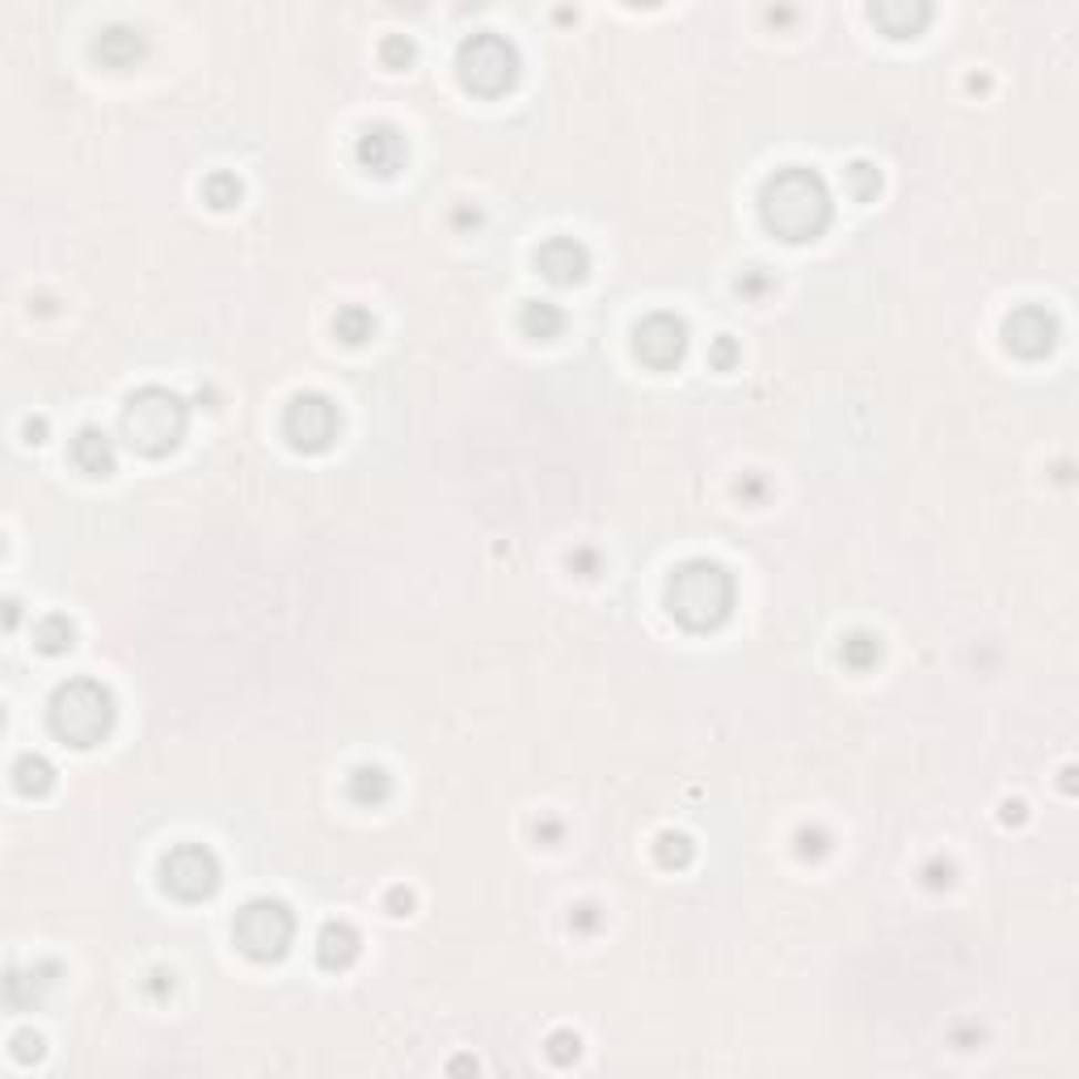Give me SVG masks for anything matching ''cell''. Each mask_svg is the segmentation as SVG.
I'll return each instance as SVG.
<instances>
[{"label": "cell", "mask_w": 1079, "mask_h": 1079, "mask_svg": "<svg viewBox=\"0 0 1079 1079\" xmlns=\"http://www.w3.org/2000/svg\"><path fill=\"white\" fill-rule=\"evenodd\" d=\"M760 220L772 236L788 245L818 241L835 220V199L818 170L810 165H781L760 186Z\"/></svg>", "instance_id": "obj_1"}, {"label": "cell", "mask_w": 1079, "mask_h": 1079, "mask_svg": "<svg viewBox=\"0 0 1079 1079\" xmlns=\"http://www.w3.org/2000/svg\"><path fill=\"white\" fill-rule=\"evenodd\" d=\"M666 608L683 629L713 633L734 612V573L709 557L679 561L666 578Z\"/></svg>", "instance_id": "obj_2"}, {"label": "cell", "mask_w": 1079, "mask_h": 1079, "mask_svg": "<svg viewBox=\"0 0 1079 1079\" xmlns=\"http://www.w3.org/2000/svg\"><path fill=\"white\" fill-rule=\"evenodd\" d=\"M186 426H191V405L182 401L173 388H161V384H149V388H135L123 405V418H119V430L140 456H170L177 451V444L186 439Z\"/></svg>", "instance_id": "obj_3"}, {"label": "cell", "mask_w": 1079, "mask_h": 1079, "mask_svg": "<svg viewBox=\"0 0 1079 1079\" xmlns=\"http://www.w3.org/2000/svg\"><path fill=\"white\" fill-rule=\"evenodd\" d=\"M119 717V704L102 679L77 675L55 688V696L47 704V721H51V734L68 746H98L114 730Z\"/></svg>", "instance_id": "obj_4"}, {"label": "cell", "mask_w": 1079, "mask_h": 1079, "mask_svg": "<svg viewBox=\"0 0 1079 1079\" xmlns=\"http://www.w3.org/2000/svg\"><path fill=\"white\" fill-rule=\"evenodd\" d=\"M519 68H523L519 47L510 43L507 34H498V30H477L456 51L460 85L472 89L477 98H502L519 81Z\"/></svg>", "instance_id": "obj_5"}, {"label": "cell", "mask_w": 1079, "mask_h": 1079, "mask_svg": "<svg viewBox=\"0 0 1079 1079\" xmlns=\"http://www.w3.org/2000/svg\"><path fill=\"white\" fill-rule=\"evenodd\" d=\"M236 949L254 961H278L287 957L296 940V915L283 898H250L233 919Z\"/></svg>", "instance_id": "obj_6"}, {"label": "cell", "mask_w": 1079, "mask_h": 1079, "mask_svg": "<svg viewBox=\"0 0 1079 1079\" xmlns=\"http://www.w3.org/2000/svg\"><path fill=\"white\" fill-rule=\"evenodd\" d=\"M220 856L207 844H173L161 856V886L182 903H203L220 889Z\"/></svg>", "instance_id": "obj_7"}, {"label": "cell", "mask_w": 1079, "mask_h": 1079, "mask_svg": "<svg viewBox=\"0 0 1079 1079\" xmlns=\"http://www.w3.org/2000/svg\"><path fill=\"white\" fill-rule=\"evenodd\" d=\"M342 414L338 405L329 401L325 393H296L287 409H283V439L304 451V456H317V451H329L334 439H338Z\"/></svg>", "instance_id": "obj_8"}, {"label": "cell", "mask_w": 1079, "mask_h": 1079, "mask_svg": "<svg viewBox=\"0 0 1079 1079\" xmlns=\"http://www.w3.org/2000/svg\"><path fill=\"white\" fill-rule=\"evenodd\" d=\"M633 350L645 367L671 371L688 355V320L675 317V313H650L633 329Z\"/></svg>", "instance_id": "obj_9"}, {"label": "cell", "mask_w": 1079, "mask_h": 1079, "mask_svg": "<svg viewBox=\"0 0 1079 1079\" xmlns=\"http://www.w3.org/2000/svg\"><path fill=\"white\" fill-rule=\"evenodd\" d=\"M1058 334H1062V325L1041 304H1020L1004 320V346L1012 350L1016 359H1046L1058 346Z\"/></svg>", "instance_id": "obj_10"}, {"label": "cell", "mask_w": 1079, "mask_h": 1079, "mask_svg": "<svg viewBox=\"0 0 1079 1079\" xmlns=\"http://www.w3.org/2000/svg\"><path fill=\"white\" fill-rule=\"evenodd\" d=\"M355 161H359L367 173H376V177H393V173L405 170L409 144H405V135L393 128V123H371V128H363V135L355 140Z\"/></svg>", "instance_id": "obj_11"}, {"label": "cell", "mask_w": 1079, "mask_h": 1079, "mask_svg": "<svg viewBox=\"0 0 1079 1079\" xmlns=\"http://www.w3.org/2000/svg\"><path fill=\"white\" fill-rule=\"evenodd\" d=\"M536 271L557 283V287H573L591 275V250L573 236H549L540 250H536Z\"/></svg>", "instance_id": "obj_12"}, {"label": "cell", "mask_w": 1079, "mask_h": 1079, "mask_svg": "<svg viewBox=\"0 0 1079 1079\" xmlns=\"http://www.w3.org/2000/svg\"><path fill=\"white\" fill-rule=\"evenodd\" d=\"M72 465L81 468L85 477H110L114 465H119V451H114V439H110L102 426H81L72 435V447H68Z\"/></svg>", "instance_id": "obj_13"}, {"label": "cell", "mask_w": 1079, "mask_h": 1079, "mask_svg": "<svg viewBox=\"0 0 1079 1079\" xmlns=\"http://www.w3.org/2000/svg\"><path fill=\"white\" fill-rule=\"evenodd\" d=\"M868 18L882 26L889 39H915L932 22V4H924V0H877V4H868Z\"/></svg>", "instance_id": "obj_14"}, {"label": "cell", "mask_w": 1079, "mask_h": 1079, "mask_svg": "<svg viewBox=\"0 0 1079 1079\" xmlns=\"http://www.w3.org/2000/svg\"><path fill=\"white\" fill-rule=\"evenodd\" d=\"M363 953V936L355 924H346V919H329V924H320L317 932V961L325 966V970H346V966H355Z\"/></svg>", "instance_id": "obj_15"}, {"label": "cell", "mask_w": 1079, "mask_h": 1079, "mask_svg": "<svg viewBox=\"0 0 1079 1079\" xmlns=\"http://www.w3.org/2000/svg\"><path fill=\"white\" fill-rule=\"evenodd\" d=\"M55 974H60L55 961H34V966L9 970V978H4V999H9L13 1008H34V1004H43V995L55 987Z\"/></svg>", "instance_id": "obj_16"}, {"label": "cell", "mask_w": 1079, "mask_h": 1079, "mask_svg": "<svg viewBox=\"0 0 1079 1079\" xmlns=\"http://www.w3.org/2000/svg\"><path fill=\"white\" fill-rule=\"evenodd\" d=\"M144 51H149L144 34H140L135 26H123V22L106 26V30L93 39V55H98L106 68H131Z\"/></svg>", "instance_id": "obj_17"}, {"label": "cell", "mask_w": 1079, "mask_h": 1079, "mask_svg": "<svg viewBox=\"0 0 1079 1079\" xmlns=\"http://www.w3.org/2000/svg\"><path fill=\"white\" fill-rule=\"evenodd\" d=\"M519 329L528 334L531 342H552L561 329H566V313L549 304V299H528L519 308Z\"/></svg>", "instance_id": "obj_18"}, {"label": "cell", "mask_w": 1079, "mask_h": 1079, "mask_svg": "<svg viewBox=\"0 0 1079 1079\" xmlns=\"http://www.w3.org/2000/svg\"><path fill=\"white\" fill-rule=\"evenodd\" d=\"M350 802L359 805H384L388 797H393V776L384 772L380 763H359L355 772H350Z\"/></svg>", "instance_id": "obj_19"}, {"label": "cell", "mask_w": 1079, "mask_h": 1079, "mask_svg": "<svg viewBox=\"0 0 1079 1079\" xmlns=\"http://www.w3.org/2000/svg\"><path fill=\"white\" fill-rule=\"evenodd\" d=\"M51 784H55V767H51L43 755L26 751V755L13 760V788H18V793H26V797H43Z\"/></svg>", "instance_id": "obj_20"}, {"label": "cell", "mask_w": 1079, "mask_h": 1079, "mask_svg": "<svg viewBox=\"0 0 1079 1079\" xmlns=\"http://www.w3.org/2000/svg\"><path fill=\"white\" fill-rule=\"evenodd\" d=\"M34 645H39L43 654H51V658L68 654V650L77 645V624H72L68 615H60V612L43 615V620L34 624Z\"/></svg>", "instance_id": "obj_21"}, {"label": "cell", "mask_w": 1079, "mask_h": 1079, "mask_svg": "<svg viewBox=\"0 0 1079 1079\" xmlns=\"http://www.w3.org/2000/svg\"><path fill=\"white\" fill-rule=\"evenodd\" d=\"M334 334L350 346H363V342L376 338V317L363 308V304H346L338 317H334Z\"/></svg>", "instance_id": "obj_22"}, {"label": "cell", "mask_w": 1079, "mask_h": 1079, "mask_svg": "<svg viewBox=\"0 0 1079 1079\" xmlns=\"http://www.w3.org/2000/svg\"><path fill=\"white\" fill-rule=\"evenodd\" d=\"M839 658H844V666H852V671H868L882 658V641L868 633V629H852L844 637V645H839Z\"/></svg>", "instance_id": "obj_23"}, {"label": "cell", "mask_w": 1079, "mask_h": 1079, "mask_svg": "<svg viewBox=\"0 0 1079 1079\" xmlns=\"http://www.w3.org/2000/svg\"><path fill=\"white\" fill-rule=\"evenodd\" d=\"M844 182H847V194L856 199V203H868V199H877L882 194V170L873 165V161H852L844 170Z\"/></svg>", "instance_id": "obj_24"}, {"label": "cell", "mask_w": 1079, "mask_h": 1079, "mask_svg": "<svg viewBox=\"0 0 1079 1079\" xmlns=\"http://www.w3.org/2000/svg\"><path fill=\"white\" fill-rule=\"evenodd\" d=\"M203 199L212 203L215 212H233L236 203L245 199V186H241V177H236V173L220 170V173H212V177L203 182Z\"/></svg>", "instance_id": "obj_25"}, {"label": "cell", "mask_w": 1079, "mask_h": 1079, "mask_svg": "<svg viewBox=\"0 0 1079 1079\" xmlns=\"http://www.w3.org/2000/svg\"><path fill=\"white\" fill-rule=\"evenodd\" d=\"M654 856L662 868H683L692 865V856H696V844L683 835V831H662L654 844Z\"/></svg>", "instance_id": "obj_26"}, {"label": "cell", "mask_w": 1079, "mask_h": 1079, "mask_svg": "<svg viewBox=\"0 0 1079 1079\" xmlns=\"http://www.w3.org/2000/svg\"><path fill=\"white\" fill-rule=\"evenodd\" d=\"M414 39H405V34H388L380 43V60H384V68H393V72H401V68H409L414 64Z\"/></svg>", "instance_id": "obj_27"}, {"label": "cell", "mask_w": 1079, "mask_h": 1079, "mask_svg": "<svg viewBox=\"0 0 1079 1079\" xmlns=\"http://www.w3.org/2000/svg\"><path fill=\"white\" fill-rule=\"evenodd\" d=\"M578 1055H582V1037H578V1034H570V1029H557V1034H549V1058L557 1062V1067H570Z\"/></svg>", "instance_id": "obj_28"}, {"label": "cell", "mask_w": 1079, "mask_h": 1079, "mask_svg": "<svg viewBox=\"0 0 1079 1079\" xmlns=\"http://www.w3.org/2000/svg\"><path fill=\"white\" fill-rule=\"evenodd\" d=\"M709 363H713L717 371H730V367L739 363V342L730 338V334L713 338V346H709Z\"/></svg>", "instance_id": "obj_29"}, {"label": "cell", "mask_w": 1079, "mask_h": 1079, "mask_svg": "<svg viewBox=\"0 0 1079 1079\" xmlns=\"http://www.w3.org/2000/svg\"><path fill=\"white\" fill-rule=\"evenodd\" d=\"M13 1058H18V1062H39V1058H43V1037L30 1034V1029L13 1034Z\"/></svg>", "instance_id": "obj_30"}, {"label": "cell", "mask_w": 1079, "mask_h": 1079, "mask_svg": "<svg viewBox=\"0 0 1079 1079\" xmlns=\"http://www.w3.org/2000/svg\"><path fill=\"white\" fill-rule=\"evenodd\" d=\"M826 847H831V839H826V831H797V852L802 856H826Z\"/></svg>", "instance_id": "obj_31"}, {"label": "cell", "mask_w": 1079, "mask_h": 1079, "mask_svg": "<svg viewBox=\"0 0 1079 1079\" xmlns=\"http://www.w3.org/2000/svg\"><path fill=\"white\" fill-rule=\"evenodd\" d=\"M924 873H928V877H924V882H928L932 889H940V886H953V865H949V861H945V865H940V861H932V865L924 868Z\"/></svg>", "instance_id": "obj_32"}, {"label": "cell", "mask_w": 1079, "mask_h": 1079, "mask_svg": "<svg viewBox=\"0 0 1079 1079\" xmlns=\"http://www.w3.org/2000/svg\"><path fill=\"white\" fill-rule=\"evenodd\" d=\"M414 910V894L409 889H388V915H409Z\"/></svg>", "instance_id": "obj_33"}, {"label": "cell", "mask_w": 1079, "mask_h": 1079, "mask_svg": "<svg viewBox=\"0 0 1079 1079\" xmlns=\"http://www.w3.org/2000/svg\"><path fill=\"white\" fill-rule=\"evenodd\" d=\"M570 924H573V928H578V932H591L594 924H599V910H594L591 903H582V907H578V910H573V915H570Z\"/></svg>", "instance_id": "obj_34"}, {"label": "cell", "mask_w": 1079, "mask_h": 1079, "mask_svg": "<svg viewBox=\"0 0 1079 1079\" xmlns=\"http://www.w3.org/2000/svg\"><path fill=\"white\" fill-rule=\"evenodd\" d=\"M149 978H152V983H149V991L156 995V999H161V995H165V991H173V970H152Z\"/></svg>", "instance_id": "obj_35"}, {"label": "cell", "mask_w": 1079, "mask_h": 1079, "mask_svg": "<svg viewBox=\"0 0 1079 1079\" xmlns=\"http://www.w3.org/2000/svg\"><path fill=\"white\" fill-rule=\"evenodd\" d=\"M43 435H47L43 418H30V423H26V444H43Z\"/></svg>", "instance_id": "obj_36"}, {"label": "cell", "mask_w": 1079, "mask_h": 1079, "mask_svg": "<svg viewBox=\"0 0 1079 1079\" xmlns=\"http://www.w3.org/2000/svg\"><path fill=\"white\" fill-rule=\"evenodd\" d=\"M1004 823H1025V805H1020V802H1004Z\"/></svg>", "instance_id": "obj_37"}]
</instances>
